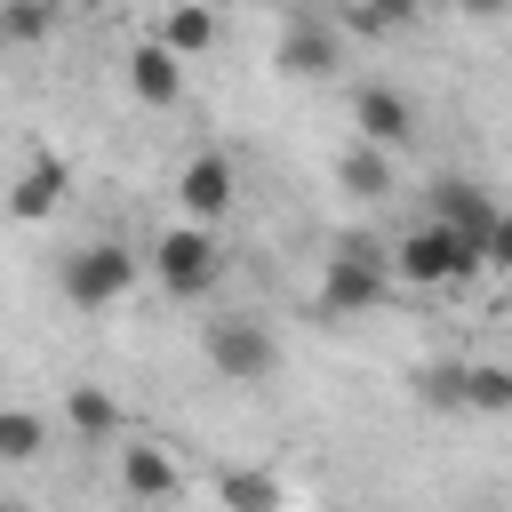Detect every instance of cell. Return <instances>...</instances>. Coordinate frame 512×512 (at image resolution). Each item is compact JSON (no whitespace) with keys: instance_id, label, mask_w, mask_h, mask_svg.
Listing matches in <instances>:
<instances>
[{"instance_id":"6da1fadb","label":"cell","mask_w":512,"mask_h":512,"mask_svg":"<svg viewBox=\"0 0 512 512\" xmlns=\"http://www.w3.org/2000/svg\"><path fill=\"white\" fill-rule=\"evenodd\" d=\"M472 272H488V248L464 240V232H448V224H432V216L392 248V280H408V288H456Z\"/></svg>"},{"instance_id":"7a4b0ae2","label":"cell","mask_w":512,"mask_h":512,"mask_svg":"<svg viewBox=\"0 0 512 512\" xmlns=\"http://www.w3.org/2000/svg\"><path fill=\"white\" fill-rule=\"evenodd\" d=\"M144 264H152V256L120 248V240H88V248L64 256V304H72V312H112V304H128V288H136Z\"/></svg>"},{"instance_id":"3957f363","label":"cell","mask_w":512,"mask_h":512,"mask_svg":"<svg viewBox=\"0 0 512 512\" xmlns=\"http://www.w3.org/2000/svg\"><path fill=\"white\" fill-rule=\"evenodd\" d=\"M208 368L224 376V384H272V368H280V336L256 320V312H224V320H208Z\"/></svg>"},{"instance_id":"277c9868","label":"cell","mask_w":512,"mask_h":512,"mask_svg":"<svg viewBox=\"0 0 512 512\" xmlns=\"http://www.w3.org/2000/svg\"><path fill=\"white\" fill-rule=\"evenodd\" d=\"M216 272H224V248H216V232H200V224H168V232L152 240V280H160L176 304L208 296V288H216Z\"/></svg>"},{"instance_id":"5b68a950","label":"cell","mask_w":512,"mask_h":512,"mask_svg":"<svg viewBox=\"0 0 512 512\" xmlns=\"http://www.w3.org/2000/svg\"><path fill=\"white\" fill-rule=\"evenodd\" d=\"M384 288H392V256H376V248H336L328 264H320V312L328 320H360V312H376L384 304Z\"/></svg>"},{"instance_id":"8992f818","label":"cell","mask_w":512,"mask_h":512,"mask_svg":"<svg viewBox=\"0 0 512 512\" xmlns=\"http://www.w3.org/2000/svg\"><path fill=\"white\" fill-rule=\"evenodd\" d=\"M336 56H344V48H336V16H312V8H304V16H288V24H280L272 64H280L288 80H328V72H336Z\"/></svg>"},{"instance_id":"52a82bcc","label":"cell","mask_w":512,"mask_h":512,"mask_svg":"<svg viewBox=\"0 0 512 512\" xmlns=\"http://www.w3.org/2000/svg\"><path fill=\"white\" fill-rule=\"evenodd\" d=\"M120 80H128V96H136L144 112L184 104V56H176V48H160V40H136V48H128V64H120Z\"/></svg>"},{"instance_id":"ba28073f","label":"cell","mask_w":512,"mask_h":512,"mask_svg":"<svg viewBox=\"0 0 512 512\" xmlns=\"http://www.w3.org/2000/svg\"><path fill=\"white\" fill-rule=\"evenodd\" d=\"M352 136H360V144H376V152H400V144L416 136V104H408L400 88L368 80V88L352 96Z\"/></svg>"},{"instance_id":"9c48e42d","label":"cell","mask_w":512,"mask_h":512,"mask_svg":"<svg viewBox=\"0 0 512 512\" xmlns=\"http://www.w3.org/2000/svg\"><path fill=\"white\" fill-rule=\"evenodd\" d=\"M232 184H240V176H232V160H224V152H192V160L176 168V200H184V224H200V232H208V224L232 208Z\"/></svg>"},{"instance_id":"30bf717a","label":"cell","mask_w":512,"mask_h":512,"mask_svg":"<svg viewBox=\"0 0 512 512\" xmlns=\"http://www.w3.org/2000/svg\"><path fill=\"white\" fill-rule=\"evenodd\" d=\"M432 224H448V232H464V240L488 248V232L504 224V208H496L472 176H440V184H432Z\"/></svg>"},{"instance_id":"8fae6325","label":"cell","mask_w":512,"mask_h":512,"mask_svg":"<svg viewBox=\"0 0 512 512\" xmlns=\"http://www.w3.org/2000/svg\"><path fill=\"white\" fill-rule=\"evenodd\" d=\"M64 160L56 152H32L24 168H16V184H8V216L16 224H40V216H56V200H64Z\"/></svg>"},{"instance_id":"7c38bea8","label":"cell","mask_w":512,"mask_h":512,"mask_svg":"<svg viewBox=\"0 0 512 512\" xmlns=\"http://www.w3.org/2000/svg\"><path fill=\"white\" fill-rule=\"evenodd\" d=\"M120 496L128 504H168L176 496V456L160 440H128L120 448Z\"/></svg>"},{"instance_id":"4fadbf2b","label":"cell","mask_w":512,"mask_h":512,"mask_svg":"<svg viewBox=\"0 0 512 512\" xmlns=\"http://www.w3.org/2000/svg\"><path fill=\"white\" fill-rule=\"evenodd\" d=\"M64 424H72L80 440H128L120 400H112V392H96V384H72V392H64Z\"/></svg>"},{"instance_id":"5bb4252c","label":"cell","mask_w":512,"mask_h":512,"mask_svg":"<svg viewBox=\"0 0 512 512\" xmlns=\"http://www.w3.org/2000/svg\"><path fill=\"white\" fill-rule=\"evenodd\" d=\"M216 32H224V24H216V8H168L152 40H160V48H176V56L192 64V56H208V48H216Z\"/></svg>"},{"instance_id":"9a60e30c","label":"cell","mask_w":512,"mask_h":512,"mask_svg":"<svg viewBox=\"0 0 512 512\" xmlns=\"http://www.w3.org/2000/svg\"><path fill=\"white\" fill-rule=\"evenodd\" d=\"M336 184H344L352 200H392V152H376V144H352V152L336 160Z\"/></svg>"},{"instance_id":"2e32d148","label":"cell","mask_w":512,"mask_h":512,"mask_svg":"<svg viewBox=\"0 0 512 512\" xmlns=\"http://www.w3.org/2000/svg\"><path fill=\"white\" fill-rule=\"evenodd\" d=\"M216 496H224V512H288V488L272 472H248V464H232L216 480Z\"/></svg>"},{"instance_id":"e0dca14e","label":"cell","mask_w":512,"mask_h":512,"mask_svg":"<svg viewBox=\"0 0 512 512\" xmlns=\"http://www.w3.org/2000/svg\"><path fill=\"white\" fill-rule=\"evenodd\" d=\"M464 408L512 416V368H504V360H472V368H464Z\"/></svg>"},{"instance_id":"ac0fdd59","label":"cell","mask_w":512,"mask_h":512,"mask_svg":"<svg viewBox=\"0 0 512 512\" xmlns=\"http://www.w3.org/2000/svg\"><path fill=\"white\" fill-rule=\"evenodd\" d=\"M48 448V416L40 408H0V456L8 464H32Z\"/></svg>"},{"instance_id":"d6986e66","label":"cell","mask_w":512,"mask_h":512,"mask_svg":"<svg viewBox=\"0 0 512 512\" xmlns=\"http://www.w3.org/2000/svg\"><path fill=\"white\" fill-rule=\"evenodd\" d=\"M400 24H408V8H400V0H384V8H376V0L336 8V32H360V40H384V32H400Z\"/></svg>"},{"instance_id":"ffe728a7","label":"cell","mask_w":512,"mask_h":512,"mask_svg":"<svg viewBox=\"0 0 512 512\" xmlns=\"http://www.w3.org/2000/svg\"><path fill=\"white\" fill-rule=\"evenodd\" d=\"M48 24H56L48 8H0V40H40Z\"/></svg>"},{"instance_id":"44dd1931","label":"cell","mask_w":512,"mask_h":512,"mask_svg":"<svg viewBox=\"0 0 512 512\" xmlns=\"http://www.w3.org/2000/svg\"><path fill=\"white\" fill-rule=\"evenodd\" d=\"M488 264H496V272H512V216L488 232Z\"/></svg>"}]
</instances>
